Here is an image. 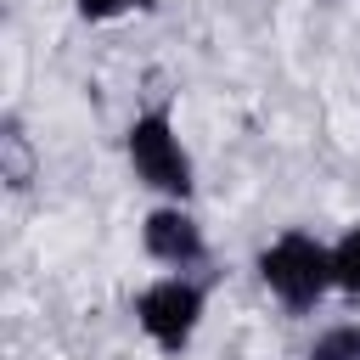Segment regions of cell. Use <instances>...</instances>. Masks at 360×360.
I'll return each mask as SVG.
<instances>
[{"mask_svg":"<svg viewBox=\"0 0 360 360\" xmlns=\"http://www.w3.org/2000/svg\"><path fill=\"white\" fill-rule=\"evenodd\" d=\"M259 281L270 287V298H276L281 309L304 315V309H315V304L338 287V276H332V248L315 242L309 231H281V236L259 253Z\"/></svg>","mask_w":360,"mask_h":360,"instance_id":"1","label":"cell"},{"mask_svg":"<svg viewBox=\"0 0 360 360\" xmlns=\"http://www.w3.org/2000/svg\"><path fill=\"white\" fill-rule=\"evenodd\" d=\"M124 158H129L135 180L152 186V191H163L169 202H186L191 186H197L191 152L180 146V129H174L169 107H146V112L129 118V129H124Z\"/></svg>","mask_w":360,"mask_h":360,"instance_id":"2","label":"cell"},{"mask_svg":"<svg viewBox=\"0 0 360 360\" xmlns=\"http://www.w3.org/2000/svg\"><path fill=\"white\" fill-rule=\"evenodd\" d=\"M135 326L163 349V354H180L197 326H202V287L191 276H163L152 287H141L135 298Z\"/></svg>","mask_w":360,"mask_h":360,"instance_id":"3","label":"cell"},{"mask_svg":"<svg viewBox=\"0 0 360 360\" xmlns=\"http://www.w3.org/2000/svg\"><path fill=\"white\" fill-rule=\"evenodd\" d=\"M141 242H146V253H152L158 264H169V270H191V264L208 259L202 225L186 214V202H163V208H152L146 225H141Z\"/></svg>","mask_w":360,"mask_h":360,"instance_id":"4","label":"cell"},{"mask_svg":"<svg viewBox=\"0 0 360 360\" xmlns=\"http://www.w3.org/2000/svg\"><path fill=\"white\" fill-rule=\"evenodd\" d=\"M0 163H6V186H11V191H22V186L34 180V146H28L17 112L0 124Z\"/></svg>","mask_w":360,"mask_h":360,"instance_id":"5","label":"cell"},{"mask_svg":"<svg viewBox=\"0 0 360 360\" xmlns=\"http://www.w3.org/2000/svg\"><path fill=\"white\" fill-rule=\"evenodd\" d=\"M332 276H338V292L360 298V225L332 242Z\"/></svg>","mask_w":360,"mask_h":360,"instance_id":"6","label":"cell"},{"mask_svg":"<svg viewBox=\"0 0 360 360\" xmlns=\"http://www.w3.org/2000/svg\"><path fill=\"white\" fill-rule=\"evenodd\" d=\"M309 360H360V326H354V321L326 326V332L309 343Z\"/></svg>","mask_w":360,"mask_h":360,"instance_id":"7","label":"cell"},{"mask_svg":"<svg viewBox=\"0 0 360 360\" xmlns=\"http://www.w3.org/2000/svg\"><path fill=\"white\" fill-rule=\"evenodd\" d=\"M152 0H73V11L84 22H112V17H129V11H146Z\"/></svg>","mask_w":360,"mask_h":360,"instance_id":"8","label":"cell"}]
</instances>
